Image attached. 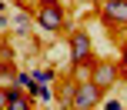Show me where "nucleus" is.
Listing matches in <instances>:
<instances>
[{"label": "nucleus", "mask_w": 127, "mask_h": 110, "mask_svg": "<svg viewBox=\"0 0 127 110\" xmlns=\"http://www.w3.org/2000/svg\"><path fill=\"white\" fill-rule=\"evenodd\" d=\"M33 23H37L44 33H60L64 27H67V17H64V10H60L57 0H40L37 13H33Z\"/></svg>", "instance_id": "f257e3e1"}, {"label": "nucleus", "mask_w": 127, "mask_h": 110, "mask_svg": "<svg viewBox=\"0 0 127 110\" xmlns=\"http://www.w3.org/2000/svg\"><path fill=\"white\" fill-rule=\"evenodd\" d=\"M100 97L104 90L94 84V80H84V84H74V93H70L67 107H77V110H90V107H100Z\"/></svg>", "instance_id": "f03ea898"}, {"label": "nucleus", "mask_w": 127, "mask_h": 110, "mask_svg": "<svg viewBox=\"0 0 127 110\" xmlns=\"http://www.w3.org/2000/svg\"><path fill=\"white\" fill-rule=\"evenodd\" d=\"M121 77H124V70L117 64H110V60H100V64H94V70H90V80H94L100 90H110Z\"/></svg>", "instance_id": "7ed1b4c3"}, {"label": "nucleus", "mask_w": 127, "mask_h": 110, "mask_svg": "<svg viewBox=\"0 0 127 110\" xmlns=\"http://www.w3.org/2000/svg\"><path fill=\"white\" fill-rule=\"evenodd\" d=\"M70 64H90V37L84 30H70Z\"/></svg>", "instance_id": "20e7f679"}, {"label": "nucleus", "mask_w": 127, "mask_h": 110, "mask_svg": "<svg viewBox=\"0 0 127 110\" xmlns=\"http://www.w3.org/2000/svg\"><path fill=\"white\" fill-rule=\"evenodd\" d=\"M100 20L110 23V27H127V0H104Z\"/></svg>", "instance_id": "39448f33"}, {"label": "nucleus", "mask_w": 127, "mask_h": 110, "mask_svg": "<svg viewBox=\"0 0 127 110\" xmlns=\"http://www.w3.org/2000/svg\"><path fill=\"white\" fill-rule=\"evenodd\" d=\"M30 107V93L24 90V87H7V110H27Z\"/></svg>", "instance_id": "423d86ee"}, {"label": "nucleus", "mask_w": 127, "mask_h": 110, "mask_svg": "<svg viewBox=\"0 0 127 110\" xmlns=\"http://www.w3.org/2000/svg\"><path fill=\"white\" fill-rule=\"evenodd\" d=\"M10 23H13V30H17V33H30V17H27L24 10H20L17 17L10 20Z\"/></svg>", "instance_id": "0eeeda50"}, {"label": "nucleus", "mask_w": 127, "mask_h": 110, "mask_svg": "<svg viewBox=\"0 0 127 110\" xmlns=\"http://www.w3.org/2000/svg\"><path fill=\"white\" fill-rule=\"evenodd\" d=\"M30 73H33V80H37V84H50V80H54L50 70H30Z\"/></svg>", "instance_id": "6e6552de"}, {"label": "nucleus", "mask_w": 127, "mask_h": 110, "mask_svg": "<svg viewBox=\"0 0 127 110\" xmlns=\"http://www.w3.org/2000/svg\"><path fill=\"white\" fill-rule=\"evenodd\" d=\"M33 97H37V100H54V93H50V90H47V87H44V84H40V87H37V93H33Z\"/></svg>", "instance_id": "1a4fd4ad"}, {"label": "nucleus", "mask_w": 127, "mask_h": 110, "mask_svg": "<svg viewBox=\"0 0 127 110\" xmlns=\"http://www.w3.org/2000/svg\"><path fill=\"white\" fill-rule=\"evenodd\" d=\"M0 110H7V90L0 87Z\"/></svg>", "instance_id": "9d476101"}, {"label": "nucleus", "mask_w": 127, "mask_h": 110, "mask_svg": "<svg viewBox=\"0 0 127 110\" xmlns=\"http://www.w3.org/2000/svg\"><path fill=\"white\" fill-rule=\"evenodd\" d=\"M121 70H124V77H127V47H124V67H121Z\"/></svg>", "instance_id": "9b49d317"}, {"label": "nucleus", "mask_w": 127, "mask_h": 110, "mask_svg": "<svg viewBox=\"0 0 127 110\" xmlns=\"http://www.w3.org/2000/svg\"><path fill=\"white\" fill-rule=\"evenodd\" d=\"M3 27H7V17H3V13H0V30H3Z\"/></svg>", "instance_id": "f8f14e48"}]
</instances>
